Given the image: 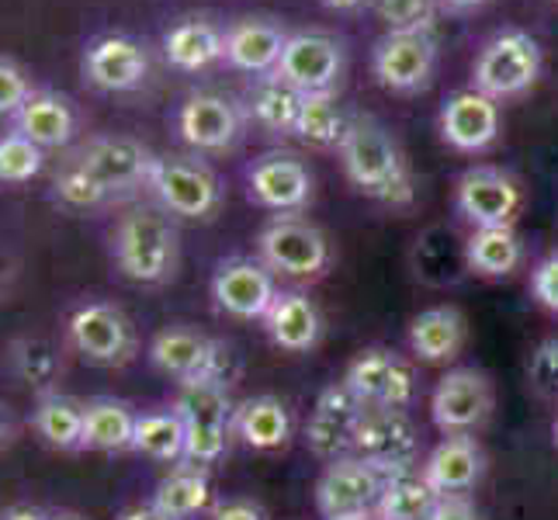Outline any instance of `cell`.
I'll return each instance as SVG.
<instances>
[{
	"instance_id": "1",
	"label": "cell",
	"mask_w": 558,
	"mask_h": 520,
	"mask_svg": "<svg viewBox=\"0 0 558 520\" xmlns=\"http://www.w3.org/2000/svg\"><path fill=\"white\" fill-rule=\"evenodd\" d=\"M340 160L348 181L375 202L410 205L413 202V173L402 157L392 132L372 114H351L348 136L340 143Z\"/></svg>"
},
{
	"instance_id": "2",
	"label": "cell",
	"mask_w": 558,
	"mask_h": 520,
	"mask_svg": "<svg viewBox=\"0 0 558 520\" xmlns=\"http://www.w3.org/2000/svg\"><path fill=\"white\" fill-rule=\"evenodd\" d=\"M111 261L132 285H167L181 264V233L160 205H136L111 229Z\"/></svg>"
},
{
	"instance_id": "3",
	"label": "cell",
	"mask_w": 558,
	"mask_h": 520,
	"mask_svg": "<svg viewBox=\"0 0 558 520\" xmlns=\"http://www.w3.org/2000/svg\"><path fill=\"white\" fill-rule=\"evenodd\" d=\"M157 205L174 219H211L222 208L226 188L198 153H157V164L149 170V184Z\"/></svg>"
},
{
	"instance_id": "4",
	"label": "cell",
	"mask_w": 558,
	"mask_h": 520,
	"mask_svg": "<svg viewBox=\"0 0 558 520\" xmlns=\"http://www.w3.org/2000/svg\"><path fill=\"white\" fill-rule=\"evenodd\" d=\"M174 410L184 420V461L191 465H216L229 451L233 440V413L236 402L229 396V385L222 382H191L178 385Z\"/></svg>"
},
{
	"instance_id": "5",
	"label": "cell",
	"mask_w": 558,
	"mask_h": 520,
	"mask_svg": "<svg viewBox=\"0 0 558 520\" xmlns=\"http://www.w3.org/2000/svg\"><path fill=\"white\" fill-rule=\"evenodd\" d=\"M66 343L94 368H125L140 354V334L122 305L105 299L81 302L66 319Z\"/></svg>"
},
{
	"instance_id": "6",
	"label": "cell",
	"mask_w": 558,
	"mask_h": 520,
	"mask_svg": "<svg viewBox=\"0 0 558 520\" xmlns=\"http://www.w3.org/2000/svg\"><path fill=\"white\" fill-rule=\"evenodd\" d=\"M149 364L160 375L174 378L178 385L191 382H222L233 378V351L216 340L205 337L191 326H167L149 340Z\"/></svg>"
},
{
	"instance_id": "7",
	"label": "cell",
	"mask_w": 558,
	"mask_h": 520,
	"mask_svg": "<svg viewBox=\"0 0 558 520\" xmlns=\"http://www.w3.org/2000/svg\"><path fill=\"white\" fill-rule=\"evenodd\" d=\"M537 76H542V46L521 28H504L478 52L472 66V87L493 101H504L531 90Z\"/></svg>"
},
{
	"instance_id": "8",
	"label": "cell",
	"mask_w": 558,
	"mask_h": 520,
	"mask_svg": "<svg viewBox=\"0 0 558 520\" xmlns=\"http://www.w3.org/2000/svg\"><path fill=\"white\" fill-rule=\"evenodd\" d=\"M246 108L222 90H191L174 111V132L184 146L202 153H226L243 136Z\"/></svg>"
},
{
	"instance_id": "9",
	"label": "cell",
	"mask_w": 558,
	"mask_h": 520,
	"mask_svg": "<svg viewBox=\"0 0 558 520\" xmlns=\"http://www.w3.org/2000/svg\"><path fill=\"white\" fill-rule=\"evenodd\" d=\"M70 157L81 160L111 198L146 188L149 170L157 164V153H153L143 140L119 136V132H101V136L84 140L81 146L70 149Z\"/></svg>"
},
{
	"instance_id": "10",
	"label": "cell",
	"mask_w": 558,
	"mask_h": 520,
	"mask_svg": "<svg viewBox=\"0 0 558 520\" xmlns=\"http://www.w3.org/2000/svg\"><path fill=\"white\" fill-rule=\"evenodd\" d=\"M260 261L288 278H319L330 264V240L299 216H275L257 237Z\"/></svg>"
},
{
	"instance_id": "11",
	"label": "cell",
	"mask_w": 558,
	"mask_h": 520,
	"mask_svg": "<svg viewBox=\"0 0 558 520\" xmlns=\"http://www.w3.org/2000/svg\"><path fill=\"white\" fill-rule=\"evenodd\" d=\"M351 455L364 458L381 475L420 469V431L407 410H364Z\"/></svg>"
},
{
	"instance_id": "12",
	"label": "cell",
	"mask_w": 558,
	"mask_h": 520,
	"mask_svg": "<svg viewBox=\"0 0 558 520\" xmlns=\"http://www.w3.org/2000/svg\"><path fill=\"white\" fill-rule=\"evenodd\" d=\"M81 73L94 90L129 94L146 84L149 49L129 32H101L87 38L81 56Z\"/></svg>"
},
{
	"instance_id": "13",
	"label": "cell",
	"mask_w": 558,
	"mask_h": 520,
	"mask_svg": "<svg viewBox=\"0 0 558 520\" xmlns=\"http://www.w3.org/2000/svg\"><path fill=\"white\" fill-rule=\"evenodd\" d=\"M343 385L368 410H407L416 396L413 364L389 347H372V351L357 354L343 375Z\"/></svg>"
},
{
	"instance_id": "14",
	"label": "cell",
	"mask_w": 558,
	"mask_h": 520,
	"mask_svg": "<svg viewBox=\"0 0 558 520\" xmlns=\"http://www.w3.org/2000/svg\"><path fill=\"white\" fill-rule=\"evenodd\" d=\"M343 63H348V52H343V43L337 35L299 32L288 35L275 73L302 94H326L343 76Z\"/></svg>"
},
{
	"instance_id": "15",
	"label": "cell",
	"mask_w": 558,
	"mask_h": 520,
	"mask_svg": "<svg viewBox=\"0 0 558 520\" xmlns=\"http://www.w3.org/2000/svg\"><path fill=\"white\" fill-rule=\"evenodd\" d=\"M493 382L478 368H454L437 382L430 416L440 434H475L493 416Z\"/></svg>"
},
{
	"instance_id": "16",
	"label": "cell",
	"mask_w": 558,
	"mask_h": 520,
	"mask_svg": "<svg viewBox=\"0 0 558 520\" xmlns=\"http://www.w3.org/2000/svg\"><path fill=\"white\" fill-rule=\"evenodd\" d=\"M434 66H437L434 32H385L372 52L375 81L396 94L427 87Z\"/></svg>"
},
{
	"instance_id": "17",
	"label": "cell",
	"mask_w": 558,
	"mask_h": 520,
	"mask_svg": "<svg viewBox=\"0 0 558 520\" xmlns=\"http://www.w3.org/2000/svg\"><path fill=\"white\" fill-rule=\"evenodd\" d=\"M385 483H389V475H381L375 465H368L357 455L326 461L316 483V507L326 520L351 517V513H375Z\"/></svg>"
},
{
	"instance_id": "18",
	"label": "cell",
	"mask_w": 558,
	"mask_h": 520,
	"mask_svg": "<svg viewBox=\"0 0 558 520\" xmlns=\"http://www.w3.org/2000/svg\"><path fill=\"white\" fill-rule=\"evenodd\" d=\"M246 195L267 211L292 216L313 202V173L295 153H264L246 167Z\"/></svg>"
},
{
	"instance_id": "19",
	"label": "cell",
	"mask_w": 558,
	"mask_h": 520,
	"mask_svg": "<svg viewBox=\"0 0 558 520\" xmlns=\"http://www.w3.org/2000/svg\"><path fill=\"white\" fill-rule=\"evenodd\" d=\"M211 299L233 319H264L278 299L275 271L254 257H226L211 275Z\"/></svg>"
},
{
	"instance_id": "20",
	"label": "cell",
	"mask_w": 558,
	"mask_h": 520,
	"mask_svg": "<svg viewBox=\"0 0 558 520\" xmlns=\"http://www.w3.org/2000/svg\"><path fill=\"white\" fill-rule=\"evenodd\" d=\"M454 202L461 216L475 229H489V226H513L517 211L524 205V195H521V184H517L507 170L469 167L458 178Z\"/></svg>"
},
{
	"instance_id": "21",
	"label": "cell",
	"mask_w": 558,
	"mask_h": 520,
	"mask_svg": "<svg viewBox=\"0 0 558 520\" xmlns=\"http://www.w3.org/2000/svg\"><path fill=\"white\" fill-rule=\"evenodd\" d=\"M364 410L368 407H364L343 382L330 385V389L316 399V410L310 423H305V445H310V451L323 461L348 458L354 451V434H357Z\"/></svg>"
},
{
	"instance_id": "22",
	"label": "cell",
	"mask_w": 558,
	"mask_h": 520,
	"mask_svg": "<svg viewBox=\"0 0 558 520\" xmlns=\"http://www.w3.org/2000/svg\"><path fill=\"white\" fill-rule=\"evenodd\" d=\"M11 129L43 149H66L81 132V111L56 87H35L28 101L11 114Z\"/></svg>"
},
{
	"instance_id": "23",
	"label": "cell",
	"mask_w": 558,
	"mask_h": 520,
	"mask_svg": "<svg viewBox=\"0 0 558 520\" xmlns=\"http://www.w3.org/2000/svg\"><path fill=\"white\" fill-rule=\"evenodd\" d=\"M499 125H504L499 101L486 98L475 87L454 90L445 101V108H440V136L461 153H478L493 146L499 140Z\"/></svg>"
},
{
	"instance_id": "24",
	"label": "cell",
	"mask_w": 558,
	"mask_h": 520,
	"mask_svg": "<svg viewBox=\"0 0 558 520\" xmlns=\"http://www.w3.org/2000/svg\"><path fill=\"white\" fill-rule=\"evenodd\" d=\"M486 472V451L475 434H448L423 461V475L440 496H465Z\"/></svg>"
},
{
	"instance_id": "25",
	"label": "cell",
	"mask_w": 558,
	"mask_h": 520,
	"mask_svg": "<svg viewBox=\"0 0 558 520\" xmlns=\"http://www.w3.org/2000/svg\"><path fill=\"white\" fill-rule=\"evenodd\" d=\"M288 35L278 22H267V17H240L226 28V52L222 60L240 70V73H275L281 63Z\"/></svg>"
},
{
	"instance_id": "26",
	"label": "cell",
	"mask_w": 558,
	"mask_h": 520,
	"mask_svg": "<svg viewBox=\"0 0 558 520\" xmlns=\"http://www.w3.org/2000/svg\"><path fill=\"white\" fill-rule=\"evenodd\" d=\"M264 330L281 351L305 354V351H313L323 337V316L310 295L278 292V299L271 302V310L264 316Z\"/></svg>"
},
{
	"instance_id": "27",
	"label": "cell",
	"mask_w": 558,
	"mask_h": 520,
	"mask_svg": "<svg viewBox=\"0 0 558 520\" xmlns=\"http://www.w3.org/2000/svg\"><path fill=\"white\" fill-rule=\"evenodd\" d=\"M4 364L14 382H22L25 389L35 396L46 392H60V378H63V354L49 337L38 334H22L8 340L4 347Z\"/></svg>"
},
{
	"instance_id": "28",
	"label": "cell",
	"mask_w": 558,
	"mask_h": 520,
	"mask_svg": "<svg viewBox=\"0 0 558 520\" xmlns=\"http://www.w3.org/2000/svg\"><path fill=\"white\" fill-rule=\"evenodd\" d=\"M226 52V28L211 25L208 17H181L178 25H170L163 32V60L184 70L198 73L208 70L211 63H219Z\"/></svg>"
},
{
	"instance_id": "29",
	"label": "cell",
	"mask_w": 558,
	"mask_h": 520,
	"mask_svg": "<svg viewBox=\"0 0 558 520\" xmlns=\"http://www.w3.org/2000/svg\"><path fill=\"white\" fill-rule=\"evenodd\" d=\"M469 340V323L454 305H434L410 323V351L423 364H448Z\"/></svg>"
},
{
	"instance_id": "30",
	"label": "cell",
	"mask_w": 558,
	"mask_h": 520,
	"mask_svg": "<svg viewBox=\"0 0 558 520\" xmlns=\"http://www.w3.org/2000/svg\"><path fill=\"white\" fill-rule=\"evenodd\" d=\"M84 399H73L66 392L35 396L32 407V431L52 451H84Z\"/></svg>"
},
{
	"instance_id": "31",
	"label": "cell",
	"mask_w": 558,
	"mask_h": 520,
	"mask_svg": "<svg viewBox=\"0 0 558 520\" xmlns=\"http://www.w3.org/2000/svg\"><path fill=\"white\" fill-rule=\"evenodd\" d=\"M233 437L254 451H278L292 437V410L278 396H250L236 402Z\"/></svg>"
},
{
	"instance_id": "32",
	"label": "cell",
	"mask_w": 558,
	"mask_h": 520,
	"mask_svg": "<svg viewBox=\"0 0 558 520\" xmlns=\"http://www.w3.org/2000/svg\"><path fill=\"white\" fill-rule=\"evenodd\" d=\"M84 451L101 455H122L132 451V437H136L140 413L129 407L125 399L114 396H94L84 402Z\"/></svg>"
},
{
	"instance_id": "33",
	"label": "cell",
	"mask_w": 558,
	"mask_h": 520,
	"mask_svg": "<svg viewBox=\"0 0 558 520\" xmlns=\"http://www.w3.org/2000/svg\"><path fill=\"white\" fill-rule=\"evenodd\" d=\"M305 94L284 84L278 73L254 76V87L246 90V119H254L260 129L275 132V136H295L299 111Z\"/></svg>"
},
{
	"instance_id": "34",
	"label": "cell",
	"mask_w": 558,
	"mask_h": 520,
	"mask_svg": "<svg viewBox=\"0 0 558 520\" xmlns=\"http://www.w3.org/2000/svg\"><path fill=\"white\" fill-rule=\"evenodd\" d=\"M208 499H211L208 469L181 461L178 469H170L157 483L149 504L157 510H163L170 520H191L208 507Z\"/></svg>"
},
{
	"instance_id": "35",
	"label": "cell",
	"mask_w": 558,
	"mask_h": 520,
	"mask_svg": "<svg viewBox=\"0 0 558 520\" xmlns=\"http://www.w3.org/2000/svg\"><path fill=\"white\" fill-rule=\"evenodd\" d=\"M465 264L483 278H507L524 264V243L513 226L475 229L465 240Z\"/></svg>"
},
{
	"instance_id": "36",
	"label": "cell",
	"mask_w": 558,
	"mask_h": 520,
	"mask_svg": "<svg viewBox=\"0 0 558 520\" xmlns=\"http://www.w3.org/2000/svg\"><path fill=\"white\" fill-rule=\"evenodd\" d=\"M437 504H440V493L427 483L423 469H410V472L389 475V483H385L378 496L375 517L378 520H430Z\"/></svg>"
},
{
	"instance_id": "37",
	"label": "cell",
	"mask_w": 558,
	"mask_h": 520,
	"mask_svg": "<svg viewBox=\"0 0 558 520\" xmlns=\"http://www.w3.org/2000/svg\"><path fill=\"white\" fill-rule=\"evenodd\" d=\"M184 420L174 407L146 410L136 420V437H132V451L146 455L153 461H167V465H181L184 461Z\"/></svg>"
},
{
	"instance_id": "38",
	"label": "cell",
	"mask_w": 558,
	"mask_h": 520,
	"mask_svg": "<svg viewBox=\"0 0 558 520\" xmlns=\"http://www.w3.org/2000/svg\"><path fill=\"white\" fill-rule=\"evenodd\" d=\"M348 125H351V114H343V108L333 98V90L305 94L295 136L316 149H340L343 136H348Z\"/></svg>"
},
{
	"instance_id": "39",
	"label": "cell",
	"mask_w": 558,
	"mask_h": 520,
	"mask_svg": "<svg viewBox=\"0 0 558 520\" xmlns=\"http://www.w3.org/2000/svg\"><path fill=\"white\" fill-rule=\"evenodd\" d=\"M49 198L66 211H94L111 202V195L98 184V178H94L81 160H73L70 153L60 160V167L52 170Z\"/></svg>"
},
{
	"instance_id": "40",
	"label": "cell",
	"mask_w": 558,
	"mask_h": 520,
	"mask_svg": "<svg viewBox=\"0 0 558 520\" xmlns=\"http://www.w3.org/2000/svg\"><path fill=\"white\" fill-rule=\"evenodd\" d=\"M46 170V149L22 132H0V184H28Z\"/></svg>"
},
{
	"instance_id": "41",
	"label": "cell",
	"mask_w": 558,
	"mask_h": 520,
	"mask_svg": "<svg viewBox=\"0 0 558 520\" xmlns=\"http://www.w3.org/2000/svg\"><path fill=\"white\" fill-rule=\"evenodd\" d=\"M440 0H375V11L389 32H434Z\"/></svg>"
},
{
	"instance_id": "42",
	"label": "cell",
	"mask_w": 558,
	"mask_h": 520,
	"mask_svg": "<svg viewBox=\"0 0 558 520\" xmlns=\"http://www.w3.org/2000/svg\"><path fill=\"white\" fill-rule=\"evenodd\" d=\"M527 382L542 399L558 402V340H545L534 347L527 361Z\"/></svg>"
},
{
	"instance_id": "43",
	"label": "cell",
	"mask_w": 558,
	"mask_h": 520,
	"mask_svg": "<svg viewBox=\"0 0 558 520\" xmlns=\"http://www.w3.org/2000/svg\"><path fill=\"white\" fill-rule=\"evenodd\" d=\"M32 90H35V84H32L28 70L17 60H11V56H0V114L11 119V114L28 101Z\"/></svg>"
},
{
	"instance_id": "44",
	"label": "cell",
	"mask_w": 558,
	"mask_h": 520,
	"mask_svg": "<svg viewBox=\"0 0 558 520\" xmlns=\"http://www.w3.org/2000/svg\"><path fill=\"white\" fill-rule=\"evenodd\" d=\"M531 292L534 299L545 305V310L558 313V254L545 257L542 264L534 267L531 275Z\"/></svg>"
},
{
	"instance_id": "45",
	"label": "cell",
	"mask_w": 558,
	"mask_h": 520,
	"mask_svg": "<svg viewBox=\"0 0 558 520\" xmlns=\"http://www.w3.org/2000/svg\"><path fill=\"white\" fill-rule=\"evenodd\" d=\"M430 520H478V510L469 496H440Z\"/></svg>"
},
{
	"instance_id": "46",
	"label": "cell",
	"mask_w": 558,
	"mask_h": 520,
	"mask_svg": "<svg viewBox=\"0 0 558 520\" xmlns=\"http://www.w3.org/2000/svg\"><path fill=\"white\" fill-rule=\"evenodd\" d=\"M208 520H267V517L257 504H250V499H226V504L211 507Z\"/></svg>"
},
{
	"instance_id": "47",
	"label": "cell",
	"mask_w": 558,
	"mask_h": 520,
	"mask_svg": "<svg viewBox=\"0 0 558 520\" xmlns=\"http://www.w3.org/2000/svg\"><path fill=\"white\" fill-rule=\"evenodd\" d=\"M22 416L14 413L8 399H0V451H11L22 440Z\"/></svg>"
},
{
	"instance_id": "48",
	"label": "cell",
	"mask_w": 558,
	"mask_h": 520,
	"mask_svg": "<svg viewBox=\"0 0 558 520\" xmlns=\"http://www.w3.org/2000/svg\"><path fill=\"white\" fill-rule=\"evenodd\" d=\"M0 520H49V513L32 504H14L8 510H0Z\"/></svg>"
},
{
	"instance_id": "49",
	"label": "cell",
	"mask_w": 558,
	"mask_h": 520,
	"mask_svg": "<svg viewBox=\"0 0 558 520\" xmlns=\"http://www.w3.org/2000/svg\"><path fill=\"white\" fill-rule=\"evenodd\" d=\"M114 520H170L163 510H157L153 504H140V507H129V510H122Z\"/></svg>"
},
{
	"instance_id": "50",
	"label": "cell",
	"mask_w": 558,
	"mask_h": 520,
	"mask_svg": "<svg viewBox=\"0 0 558 520\" xmlns=\"http://www.w3.org/2000/svg\"><path fill=\"white\" fill-rule=\"evenodd\" d=\"M323 4L330 8V11H343V14H348V11H361L364 4H372V0H323Z\"/></svg>"
},
{
	"instance_id": "51",
	"label": "cell",
	"mask_w": 558,
	"mask_h": 520,
	"mask_svg": "<svg viewBox=\"0 0 558 520\" xmlns=\"http://www.w3.org/2000/svg\"><path fill=\"white\" fill-rule=\"evenodd\" d=\"M445 8H451V11H472V8H483L486 0H440Z\"/></svg>"
},
{
	"instance_id": "52",
	"label": "cell",
	"mask_w": 558,
	"mask_h": 520,
	"mask_svg": "<svg viewBox=\"0 0 558 520\" xmlns=\"http://www.w3.org/2000/svg\"><path fill=\"white\" fill-rule=\"evenodd\" d=\"M330 520H378L375 513H351V517H330Z\"/></svg>"
},
{
	"instance_id": "53",
	"label": "cell",
	"mask_w": 558,
	"mask_h": 520,
	"mask_svg": "<svg viewBox=\"0 0 558 520\" xmlns=\"http://www.w3.org/2000/svg\"><path fill=\"white\" fill-rule=\"evenodd\" d=\"M49 520H84V517H76V513H49Z\"/></svg>"
},
{
	"instance_id": "54",
	"label": "cell",
	"mask_w": 558,
	"mask_h": 520,
	"mask_svg": "<svg viewBox=\"0 0 558 520\" xmlns=\"http://www.w3.org/2000/svg\"><path fill=\"white\" fill-rule=\"evenodd\" d=\"M555 445H558V420H555Z\"/></svg>"
}]
</instances>
